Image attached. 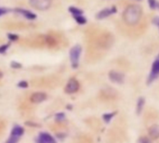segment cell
<instances>
[{"mask_svg":"<svg viewBox=\"0 0 159 143\" xmlns=\"http://www.w3.org/2000/svg\"><path fill=\"white\" fill-rule=\"evenodd\" d=\"M74 18L75 19V20H76L77 23H79V24H85V23L87 22V20H86V18L83 17V15L75 16V17H74Z\"/></svg>","mask_w":159,"mask_h":143,"instance_id":"2e32d148","label":"cell"},{"mask_svg":"<svg viewBox=\"0 0 159 143\" xmlns=\"http://www.w3.org/2000/svg\"><path fill=\"white\" fill-rule=\"evenodd\" d=\"M81 52H82V47L79 45L73 47L70 50V59H71V62L74 68H76L78 66Z\"/></svg>","mask_w":159,"mask_h":143,"instance_id":"7a4b0ae2","label":"cell"},{"mask_svg":"<svg viewBox=\"0 0 159 143\" xmlns=\"http://www.w3.org/2000/svg\"><path fill=\"white\" fill-rule=\"evenodd\" d=\"M109 78L110 80L113 82V83H116V84H122L124 82V74L120 72H117V71H111L109 73Z\"/></svg>","mask_w":159,"mask_h":143,"instance_id":"5b68a950","label":"cell"},{"mask_svg":"<svg viewBox=\"0 0 159 143\" xmlns=\"http://www.w3.org/2000/svg\"><path fill=\"white\" fill-rule=\"evenodd\" d=\"M159 75V59L157 60L152 66V71H151V74L149 77V83H151L152 81H154L157 76Z\"/></svg>","mask_w":159,"mask_h":143,"instance_id":"ba28073f","label":"cell"},{"mask_svg":"<svg viewBox=\"0 0 159 143\" xmlns=\"http://www.w3.org/2000/svg\"><path fill=\"white\" fill-rule=\"evenodd\" d=\"M149 135L150 138L153 140H157L159 138V126L158 125H153L152 127H150L149 130Z\"/></svg>","mask_w":159,"mask_h":143,"instance_id":"7c38bea8","label":"cell"},{"mask_svg":"<svg viewBox=\"0 0 159 143\" xmlns=\"http://www.w3.org/2000/svg\"><path fill=\"white\" fill-rule=\"evenodd\" d=\"M69 11L73 14L74 17H75V16H80V15L83 14V11H82L81 9L75 7H71L69 8Z\"/></svg>","mask_w":159,"mask_h":143,"instance_id":"9a60e30c","label":"cell"},{"mask_svg":"<svg viewBox=\"0 0 159 143\" xmlns=\"http://www.w3.org/2000/svg\"><path fill=\"white\" fill-rule=\"evenodd\" d=\"M149 4H150V7H151L152 8H155L156 6H157L156 0H149Z\"/></svg>","mask_w":159,"mask_h":143,"instance_id":"7402d4cb","label":"cell"},{"mask_svg":"<svg viewBox=\"0 0 159 143\" xmlns=\"http://www.w3.org/2000/svg\"><path fill=\"white\" fill-rule=\"evenodd\" d=\"M47 99V94L44 92H35L30 97V101L33 103H40L46 101Z\"/></svg>","mask_w":159,"mask_h":143,"instance_id":"52a82bcc","label":"cell"},{"mask_svg":"<svg viewBox=\"0 0 159 143\" xmlns=\"http://www.w3.org/2000/svg\"><path fill=\"white\" fill-rule=\"evenodd\" d=\"M15 11L16 12H18V13H20V14H21L22 16H24L26 19H28V20H34L35 18H36V15L34 14V13H33L32 11H30V10H27V9H23V8H16L15 9Z\"/></svg>","mask_w":159,"mask_h":143,"instance_id":"30bf717a","label":"cell"},{"mask_svg":"<svg viewBox=\"0 0 159 143\" xmlns=\"http://www.w3.org/2000/svg\"><path fill=\"white\" fill-rule=\"evenodd\" d=\"M79 89V83L75 79H70L65 87V92L68 94H73L75 93Z\"/></svg>","mask_w":159,"mask_h":143,"instance_id":"277c9868","label":"cell"},{"mask_svg":"<svg viewBox=\"0 0 159 143\" xmlns=\"http://www.w3.org/2000/svg\"><path fill=\"white\" fill-rule=\"evenodd\" d=\"M116 114L115 113H110V114H103V120L106 122V123H109L110 121H111V119L114 117V115H115Z\"/></svg>","mask_w":159,"mask_h":143,"instance_id":"e0dca14e","label":"cell"},{"mask_svg":"<svg viewBox=\"0 0 159 143\" xmlns=\"http://www.w3.org/2000/svg\"><path fill=\"white\" fill-rule=\"evenodd\" d=\"M39 143H56L55 140L48 133H42L38 139Z\"/></svg>","mask_w":159,"mask_h":143,"instance_id":"8fae6325","label":"cell"},{"mask_svg":"<svg viewBox=\"0 0 159 143\" xmlns=\"http://www.w3.org/2000/svg\"><path fill=\"white\" fill-rule=\"evenodd\" d=\"M139 142L140 143H152V139L151 138H148V137H141L140 140H139Z\"/></svg>","mask_w":159,"mask_h":143,"instance_id":"ac0fdd59","label":"cell"},{"mask_svg":"<svg viewBox=\"0 0 159 143\" xmlns=\"http://www.w3.org/2000/svg\"><path fill=\"white\" fill-rule=\"evenodd\" d=\"M7 12V9H6V8H3V7H0V16H2V15L6 14Z\"/></svg>","mask_w":159,"mask_h":143,"instance_id":"d4e9b609","label":"cell"},{"mask_svg":"<svg viewBox=\"0 0 159 143\" xmlns=\"http://www.w3.org/2000/svg\"><path fill=\"white\" fill-rule=\"evenodd\" d=\"M29 3L33 7L38 10H46L51 6L52 0H29Z\"/></svg>","mask_w":159,"mask_h":143,"instance_id":"3957f363","label":"cell"},{"mask_svg":"<svg viewBox=\"0 0 159 143\" xmlns=\"http://www.w3.org/2000/svg\"><path fill=\"white\" fill-rule=\"evenodd\" d=\"M153 22H154V23L159 28V17H156V18L153 20Z\"/></svg>","mask_w":159,"mask_h":143,"instance_id":"cb8c5ba5","label":"cell"},{"mask_svg":"<svg viewBox=\"0 0 159 143\" xmlns=\"http://www.w3.org/2000/svg\"><path fill=\"white\" fill-rule=\"evenodd\" d=\"M27 86H28V84L26 82H20L19 84V87H27Z\"/></svg>","mask_w":159,"mask_h":143,"instance_id":"4316f807","label":"cell"},{"mask_svg":"<svg viewBox=\"0 0 159 143\" xmlns=\"http://www.w3.org/2000/svg\"><path fill=\"white\" fill-rule=\"evenodd\" d=\"M116 11V7H112V8H105V9H102V11H100L97 15H96V18L99 19V20H102V19H104L110 15H112L113 13H115Z\"/></svg>","mask_w":159,"mask_h":143,"instance_id":"9c48e42d","label":"cell"},{"mask_svg":"<svg viewBox=\"0 0 159 143\" xmlns=\"http://www.w3.org/2000/svg\"><path fill=\"white\" fill-rule=\"evenodd\" d=\"M144 103H145V101H144V99L143 97L138 99L137 105H136V113H137V114H142V112L143 110Z\"/></svg>","mask_w":159,"mask_h":143,"instance_id":"4fadbf2b","label":"cell"},{"mask_svg":"<svg viewBox=\"0 0 159 143\" xmlns=\"http://www.w3.org/2000/svg\"><path fill=\"white\" fill-rule=\"evenodd\" d=\"M19 140H20V138H19V137H16V136L11 135V136H10V138L7 141V142L6 143H17Z\"/></svg>","mask_w":159,"mask_h":143,"instance_id":"d6986e66","label":"cell"},{"mask_svg":"<svg viewBox=\"0 0 159 143\" xmlns=\"http://www.w3.org/2000/svg\"><path fill=\"white\" fill-rule=\"evenodd\" d=\"M2 76H3V74H2V73L0 72V78H2Z\"/></svg>","mask_w":159,"mask_h":143,"instance_id":"83f0119b","label":"cell"},{"mask_svg":"<svg viewBox=\"0 0 159 143\" xmlns=\"http://www.w3.org/2000/svg\"><path fill=\"white\" fill-rule=\"evenodd\" d=\"M9 45H4V46H1L0 47V53H4L7 48H8Z\"/></svg>","mask_w":159,"mask_h":143,"instance_id":"ffe728a7","label":"cell"},{"mask_svg":"<svg viewBox=\"0 0 159 143\" xmlns=\"http://www.w3.org/2000/svg\"><path fill=\"white\" fill-rule=\"evenodd\" d=\"M141 17H142V8L140 6L137 5H132L128 7L123 13L124 21L128 25L137 24L140 21Z\"/></svg>","mask_w":159,"mask_h":143,"instance_id":"6da1fadb","label":"cell"},{"mask_svg":"<svg viewBox=\"0 0 159 143\" xmlns=\"http://www.w3.org/2000/svg\"><path fill=\"white\" fill-rule=\"evenodd\" d=\"M23 134V129L20 127H15L13 129H12V132H11V135L13 136H16V137H20L21 135Z\"/></svg>","mask_w":159,"mask_h":143,"instance_id":"5bb4252c","label":"cell"},{"mask_svg":"<svg viewBox=\"0 0 159 143\" xmlns=\"http://www.w3.org/2000/svg\"><path fill=\"white\" fill-rule=\"evenodd\" d=\"M64 119V114H57V117H56V120L57 121H61V120H63Z\"/></svg>","mask_w":159,"mask_h":143,"instance_id":"44dd1931","label":"cell"},{"mask_svg":"<svg viewBox=\"0 0 159 143\" xmlns=\"http://www.w3.org/2000/svg\"><path fill=\"white\" fill-rule=\"evenodd\" d=\"M8 38L10 40H17L18 39V36L16 34H8Z\"/></svg>","mask_w":159,"mask_h":143,"instance_id":"603a6c76","label":"cell"},{"mask_svg":"<svg viewBox=\"0 0 159 143\" xmlns=\"http://www.w3.org/2000/svg\"><path fill=\"white\" fill-rule=\"evenodd\" d=\"M116 91H115L112 88H105L101 92V96L103 100H114L116 98Z\"/></svg>","mask_w":159,"mask_h":143,"instance_id":"8992f818","label":"cell"},{"mask_svg":"<svg viewBox=\"0 0 159 143\" xmlns=\"http://www.w3.org/2000/svg\"><path fill=\"white\" fill-rule=\"evenodd\" d=\"M11 66H12L13 68H20V64H19L18 62H14V61H13V62L11 63Z\"/></svg>","mask_w":159,"mask_h":143,"instance_id":"484cf974","label":"cell"}]
</instances>
